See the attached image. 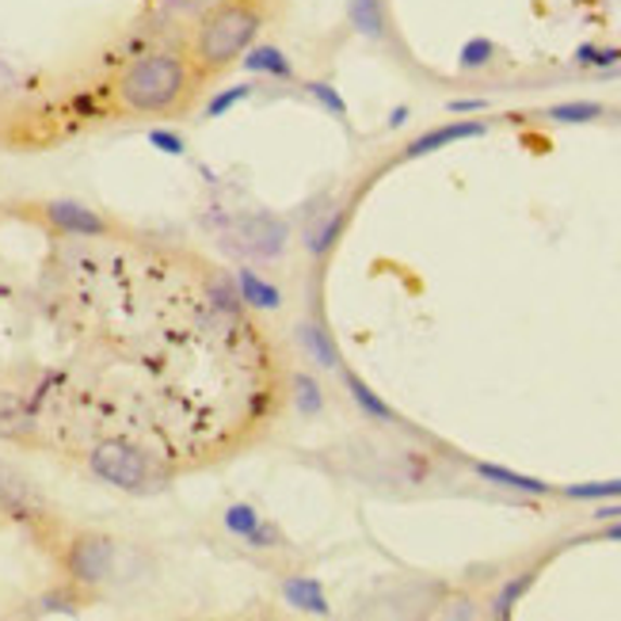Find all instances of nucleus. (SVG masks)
<instances>
[{
	"label": "nucleus",
	"mask_w": 621,
	"mask_h": 621,
	"mask_svg": "<svg viewBox=\"0 0 621 621\" xmlns=\"http://www.w3.org/2000/svg\"><path fill=\"white\" fill-rule=\"evenodd\" d=\"M202 73L194 69L191 54L172 47H156L130 58L115 80V103L126 115L161 118L179 115L191 103Z\"/></svg>",
	"instance_id": "1"
},
{
	"label": "nucleus",
	"mask_w": 621,
	"mask_h": 621,
	"mask_svg": "<svg viewBox=\"0 0 621 621\" xmlns=\"http://www.w3.org/2000/svg\"><path fill=\"white\" fill-rule=\"evenodd\" d=\"M264 31L259 0H218L191 35V62L199 73H226Z\"/></svg>",
	"instance_id": "2"
},
{
	"label": "nucleus",
	"mask_w": 621,
	"mask_h": 621,
	"mask_svg": "<svg viewBox=\"0 0 621 621\" xmlns=\"http://www.w3.org/2000/svg\"><path fill=\"white\" fill-rule=\"evenodd\" d=\"M92 477H100L103 484L118 492H130V496H156L172 484L176 469L161 458V454L145 451L134 439H100L92 451L85 454Z\"/></svg>",
	"instance_id": "3"
},
{
	"label": "nucleus",
	"mask_w": 621,
	"mask_h": 621,
	"mask_svg": "<svg viewBox=\"0 0 621 621\" xmlns=\"http://www.w3.org/2000/svg\"><path fill=\"white\" fill-rule=\"evenodd\" d=\"M287 241H290V226L275 214H237L221 226V244L226 252L241 259H279L287 252Z\"/></svg>",
	"instance_id": "4"
},
{
	"label": "nucleus",
	"mask_w": 621,
	"mask_h": 621,
	"mask_svg": "<svg viewBox=\"0 0 621 621\" xmlns=\"http://www.w3.org/2000/svg\"><path fill=\"white\" fill-rule=\"evenodd\" d=\"M115 560H118V545L107 534H77L69 537V545L62 553L65 575L80 591L103 587L115 575Z\"/></svg>",
	"instance_id": "5"
},
{
	"label": "nucleus",
	"mask_w": 621,
	"mask_h": 621,
	"mask_svg": "<svg viewBox=\"0 0 621 621\" xmlns=\"http://www.w3.org/2000/svg\"><path fill=\"white\" fill-rule=\"evenodd\" d=\"M42 221L54 229L58 237H77V241H100L111 237V221L96 214L92 206L73 199H50L42 202Z\"/></svg>",
	"instance_id": "6"
},
{
	"label": "nucleus",
	"mask_w": 621,
	"mask_h": 621,
	"mask_svg": "<svg viewBox=\"0 0 621 621\" xmlns=\"http://www.w3.org/2000/svg\"><path fill=\"white\" fill-rule=\"evenodd\" d=\"M0 511L16 522H27V527L47 519V499H42V492L35 489L20 469L4 466V461H0Z\"/></svg>",
	"instance_id": "7"
},
{
	"label": "nucleus",
	"mask_w": 621,
	"mask_h": 621,
	"mask_svg": "<svg viewBox=\"0 0 621 621\" xmlns=\"http://www.w3.org/2000/svg\"><path fill=\"white\" fill-rule=\"evenodd\" d=\"M484 134H489V123H484V118H458V123L431 126V130H423L416 141H408V149H404V156H408V161H416V156L439 153V149L458 145V141L484 138Z\"/></svg>",
	"instance_id": "8"
},
{
	"label": "nucleus",
	"mask_w": 621,
	"mask_h": 621,
	"mask_svg": "<svg viewBox=\"0 0 621 621\" xmlns=\"http://www.w3.org/2000/svg\"><path fill=\"white\" fill-rule=\"evenodd\" d=\"M39 423H35V411L27 408V401L20 393H4L0 389V439H12V443H31Z\"/></svg>",
	"instance_id": "9"
},
{
	"label": "nucleus",
	"mask_w": 621,
	"mask_h": 621,
	"mask_svg": "<svg viewBox=\"0 0 621 621\" xmlns=\"http://www.w3.org/2000/svg\"><path fill=\"white\" fill-rule=\"evenodd\" d=\"M473 473L481 481L496 484V489H507V492H519V496H553V484H545L542 477H527V473H515L507 466H496V461H473Z\"/></svg>",
	"instance_id": "10"
},
{
	"label": "nucleus",
	"mask_w": 621,
	"mask_h": 621,
	"mask_svg": "<svg viewBox=\"0 0 621 621\" xmlns=\"http://www.w3.org/2000/svg\"><path fill=\"white\" fill-rule=\"evenodd\" d=\"M241 65L249 73H259V77H275V80H294V62L287 58L282 47H271V42H252L244 50Z\"/></svg>",
	"instance_id": "11"
},
{
	"label": "nucleus",
	"mask_w": 621,
	"mask_h": 621,
	"mask_svg": "<svg viewBox=\"0 0 621 621\" xmlns=\"http://www.w3.org/2000/svg\"><path fill=\"white\" fill-rule=\"evenodd\" d=\"M282 598H287L294 610L313 613V618H328V610H332L325 587H320V580H313V575H290V580L282 583Z\"/></svg>",
	"instance_id": "12"
},
{
	"label": "nucleus",
	"mask_w": 621,
	"mask_h": 621,
	"mask_svg": "<svg viewBox=\"0 0 621 621\" xmlns=\"http://www.w3.org/2000/svg\"><path fill=\"white\" fill-rule=\"evenodd\" d=\"M343 226H347V211H340V206H332V211H325L317 221H313V229L305 233V249H309L313 259H325L328 252L335 249V241L343 237Z\"/></svg>",
	"instance_id": "13"
},
{
	"label": "nucleus",
	"mask_w": 621,
	"mask_h": 621,
	"mask_svg": "<svg viewBox=\"0 0 621 621\" xmlns=\"http://www.w3.org/2000/svg\"><path fill=\"white\" fill-rule=\"evenodd\" d=\"M233 282H237V290H241V302L249 305V309H279V305H282L279 290H275L271 282L259 279L252 267H237Z\"/></svg>",
	"instance_id": "14"
},
{
	"label": "nucleus",
	"mask_w": 621,
	"mask_h": 621,
	"mask_svg": "<svg viewBox=\"0 0 621 621\" xmlns=\"http://www.w3.org/2000/svg\"><path fill=\"white\" fill-rule=\"evenodd\" d=\"M347 20L363 39H385V9H381V0H347Z\"/></svg>",
	"instance_id": "15"
},
{
	"label": "nucleus",
	"mask_w": 621,
	"mask_h": 621,
	"mask_svg": "<svg viewBox=\"0 0 621 621\" xmlns=\"http://www.w3.org/2000/svg\"><path fill=\"white\" fill-rule=\"evenodd\" d=\"M347 393H351V401L363 408L366 420H378V423H393L396 420V411L389 408V404L381 401V396L373 393V389L366 385L363 378H355V373H347Z\"/></svg>",
	"instance_id": "16"
},
{
	"label": "nucleus",
	"mask_w": 621,
	"mask_h": 621,
	"mask_svg": "<svg viewBox=\"0 0 621 621\" xmlns=\"http://www.w3.org/2000/svg\"><path fill=\"white\" fill-rule=\"evenodd\" d=\"M534 580H537V572L530 568V572H519V575H511V580L499 587V595H496V603H492V613L496 618H511L515 613V606L527 598V591L534 587Z\"/></svg>",
	"instance_id": "17"
},
{
	"label": "nucleus",
	"mask_w": 621,
	"mask_h": 621,
	"mask_svg": "<svg viewBox=\"0 0 621 621\" xmlns=\"http://www.w3.org/2000/svg\"><path fill=\"white\" fill-rule=\"evenodd\" d=\"M549 118H553V123H565V126L595 123V118H603V103H595V100H568V103H557V107H549Z\"/></svg>",
	"instance_id": "18"
},
{
	"label": "nucleus",
	"mask_w": 621,
	"mask_h": 621,
	"mask_svg": "<svg viewBox=\"0 0 621 621\" xmlns=\"http://www.w3.org/2000/svg\"><path fill=\"white\" fill-rule=\"evenodd\" d=\"M492 58H496V42L484 39V35H477V39H469L466 47L458 50V69L461 73H477V69H489Z\"/></svg>",
	"instance_id": "19"
},
{
	"label": "nucleus",
	"mask_w": 621,
	"mask_h": 621,
	"mask_svg": "<svg viewBox=\"0 0 621 621\" xmlns=\"http://www.w3.org/2000/svg\"><path fill=\"white\" fill-rule=\"evenodd\" d=\"M305 96H309L320 111H328L332 118H340V123L347 118V100H343L340 88L328 85V80H309V85H305Z\"/></svg>",
	"instance_id": "20"
},
{
	"label": "nucleus",
	"mask_w": 621,
	"mask_h": 621,
	"mask_svg": "<svg viewBox=\"0 0 621 621\" xmlns=\"http://www.w3.org/2000/svg\"><path fill=\"white\" fill-rule=\"evenodd\" d=\"M302 343L320 366H340V351H335V343L328 340V332L320 325H305L302 328Z\"/></svg>",
	"instance_id": "21"
},
{
	"label": "nucleus",
	"mask_w": 621,
	"mask_h": 621,
	"mask_svg": "<svg viewBox=\"0 0 621 621\" xmlns=\"http://www.w3.org/2000/svg\"><path fill=\"white\" fill-rule=\"evenodd\" d=\"M568 499H583V504H603V499H621V477L618 481H587V484H568Z\"/></svg>",
	"instance_id": "22"
},
{
	"label": "nucleus",
	"mask_w": 621,
	"mask_h": 621,
	"mask_svg": "<svg viewBox=\"0 0 621 621\" xmlns=\"http://www.w3.org/2000/svg\"><path fill=\"white\" fill-rule=\"evenodd\" d=\"M580 69H610V65L621 62V50L618 47H595V42H583L575 47V58H572Z\"/></svg>",
	"instance_id": "23"
},
{
	"label": "nucleus",
	"mask_w": 621,
	"mask_h": 621,
	"mask_svg": "<svg viewBox=\"0 0 621 621\" xmlns=\"http://www.w3.org/2000/svg\"><path fill=\"white\" fill-rule=\"evenodd\" d=\"M290 385H294V408L302 411V416H317L320 411V389H317V381L309 378V373H294L290 378Z\"/></svg>",
	"instance_id": "24"
},
{
	"label": "nucleus",
	"mask_w": 621,
	"mask_h": 621,
	"mask_svg": "<svg viewBox=\"0 0 621 621\" xmlns=\"http://www.w3.org/2000/svg\"><path fill=\"white\" fill-rule=\"evenodd\" d=\"M252 92H256V88H252V85H233V88H221V92L214 96L211 103H206V118H221V115H226V111L241 107L244 100H252Z\"/></svg>",
	"instance_id": "25"
},
{
	"label": "nucleus",
	"mask_w": 621,
	"mask_h": 621,
	"mask_svg": "<svg viewBox=\"0 0 621 621\" xmlns=\"http://www.w3.org/2000/svg\"><path fill=\"white\" fill-rule=\"evenodd\" d=\"M259 519H264V515H259L252 504H233V507L226 511V530H229L233 537H249L252 530L259 527Z\"/></svg>",
	"instance_id": "26"
},
{
	"label": "nucleus",
	"mask_w": 621,
	"mask_h": 621,
	"mask_svg": "<svg viewBox=\"0 0 621 621\" xmlns=\"http://www.w3.org/2000/svg\"><path fill=\"white\" fill-rule=\"evenodd\" d=\"M80 587H62V591H50V595L39 598V613H77L80 610Z\"/></svg>",
	"instance_id": "27"
},
{
	"label": "nucleus",
	"mask_w": 621,
	"mask_h": 621,
	"mask_svg": "<svg viewBox=\"0 0 621 621\" xmlns=\"http://www.w3.org/2000/svg\"><path fill=\"white\" fill-rule=\"evenodd\" d=\"M244 542H249L252 549H282V545H287V537H282V530L275 527V522H264V519H259V527L252 530V534L244 537Z\"/></svg>",
	"instance_id": "28"
},
{
	"label": "nucleus",
	"mask_w": 621,
	"mask_h": 621,
	"mask_svg": "<svg viewBox=\"0 0 621 621\" xmlns=\"http://www.w3.org/2000/svg\"><path fill=\"white\" fill-rule=\"evenodd\" d=\"M149 145H153V149H161V153H168V156H183V153H187L183 138H179L176 130H164V126H156V130H149Z\"/></svg>",
	"instance_id": "29"
},
{
	"label": "nucleus",
	"mask_w": 621,
	"mask_h": 621,
	"mask_svg": "<svg viewBox=\"0 0 621 621\" xmlns=\"http://www.w3.org/2000/svg\"><path fill=\"white\" fill-rule=\"evenodd\" d=\"M446 111L451 115H481V111H489V100H451Z\"/></svg>",
	"instance_id": "30"
},
{
	"label": "nucleus",
	"mask_w": 621,
	"mask_h": 621,
	"mask_svg": "<svg viewBox=\"0 0 621 621\" xmlns=\"http://www.w3.org/2000/svg\"><path fill=\"white\" fill-rule=\"evenodd\" d=\"M595 519L598 522H618L621 519V504H610V499H603V504H598V511H595Z\"/></svg>",
	"instance_id": "31"
},
{
	"label": "nucleus",
	"mask_w": 621,
	"mask_h": 621,
	"mask_svg": "<svg viewBox=\"0 0 621 621\" xmlns=\"http://www.w3.org/2000/svg\"><path fill=\"white\" fill-rule=\"evenodd\" d=\"M473 606H469V603H454L451 606V610H446V618H473Z\"/></svg>",
	"instance_id": "32"
},
{
	"label": "nucleus",
	"mask_w": 621,
	"mask_h": 621,
	"mask_svg": "<svg viewBox=\"0 0 621 621\" xmlns=\"http://www.w3.org/2000/svg\"><path fill=\"white\" fill-rule=\"evenodd\" d=\"M404 123H408V107H393V111H389V126H393V130H396V126H404Z\"/></svg>",
	"instance_id": "33"
},
{
	"label": "nucleus",
	"mask_w": 621,
	"mask_h": 621,
	"mask_svg": "<svg viewBox=\"0 0 621 621\" xmlns=\"http://www.w3.org/2000/svg\"><path fill=\"white\" fill-rule=\"evenodd\" d=\"M606 537H610V542H621V519H618V522H610V527H606Z\"/></svg>",
	"instance_id": "34"
}]
</instances>
